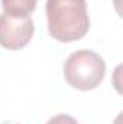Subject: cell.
<instances>
[{
  "instance_id": "cell-1",
  "label": "cell",
  "mask_w": 123,
  "mask_h": 124,
  "mask_svg": "<svg viewBox=\"0 0 123 124\" xmlns=\"http://www.w3.org/2000/svg\"><path fill=\"white\" fill-rule=\"evenodd\" d=\"M49 35L62 43L80 40L90 29L86 0H46Z\"/></svg>"
},
{
  "instance_id": "cell-2",
  "label": "cell",
  "mask_w": 123,
  "mask_h": 124,
  "mask_svg": "<svg viewBox=\"0 0 123 124\" xmlns=\"http://www.w3.org/2000/svg\"><path fill=\"white\" fill-rule=\"evenodd\" d=\"M106 74L104 59L90 49H80L71 54L64 63V77L67 82L77 90L90 91L97 88Z\"/></svg>"
},
{
  "instance_id": "cell-3",
  "label": "cell",
  "mask_w": 123,
  "mask_h": 124,
  "mask_svg": "<svg viewBox=\"0 0 123 124\" xmlns=\"http://www.w3.org/2000/svg\"><path fill=\"white\" fill-rule=\"evenodd\" d=\"M35 23L31 16L19 17L7 13L0 15V45L9 51L25 48L31 42Z\"/></svg>"
},
{
  "instance_id": "cell-4",
  "label": "cell",
  "mask_w": 123,
  "mask_h": 124,
  "mask_svg": "<svg viewBox=\"0 0 123 124\" xmlns=\"http://www.w3.org/2000/svg\"><path fill=\"white\" fill-rule=\"evenodd\" d=\"M38 0H1L3 13L19 16V17H28L36 7Z\"/></svg>"
},
{
  "instance_id": "cell-5",
  "label": "cell",
  "mask_w": 123,
  "mask_h": 124,
  "mask_svg": "<svg viewBox=\"0 0 123 124\" xmlns=\"http://www.w3.org/2000/svg\"><path fill=\"white\" fill-rule=\"evenodd\" d=\"M46 124H78V123L70 114H57L55 117H52Z\"/></svg>"
},
{
  "instance_id": "cell-6",
  "label": "cell",
  "mask_w": 123,
  "mask_h": 124,
  "mask_svg": "<svg viewBox=\"0 0 123 124\" xmlns=\"http://www.w3.org/2000/svg\"><path fill=\"white\" fill-rule=\"evenodd\" d=\"M4 124H19V123H4Z\"/></svg>"
}]
</instances>
